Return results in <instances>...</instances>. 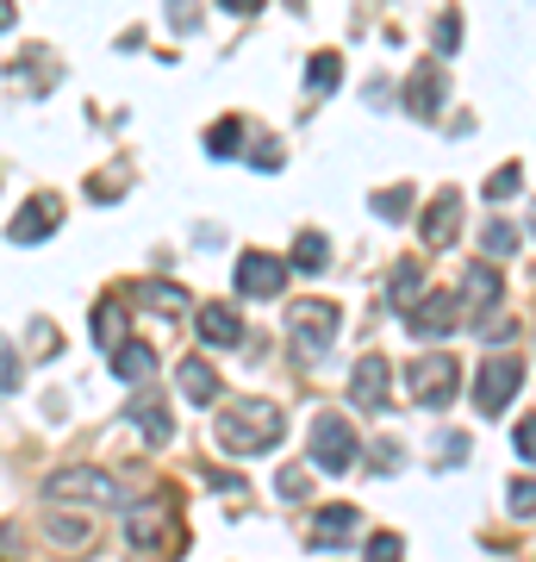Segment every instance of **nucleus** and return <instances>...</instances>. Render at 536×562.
Masks as SVG:
<instances>
[{"label": "nucleus", "mask_w": 536, "mask_h": 562, "mask_svg": "<svg viewBox=\"0 0 536 562\" xmlns=\"http://www.w3.org/2000/svg\"><path fill=\"white\" fill-rule=\"evenodd\" d=\"M181 394H187L194 406H213V401H219V375H213V362H199V357L181 362Z\"/></svg>", "instance_id": "6ab92c4d"}, {"label": "nucleus", "mask_w": 536, "mask_h": 562, "mask_svg": "<svg viewBox=\"0 0 536 562\" xmlns=\"http://www.w3.org/2000/svg\"><path fill=\"white\" fill-rule=\"evenodd\" d=\"M517 244H524V238H517V232H512L505 220H499V225H487V250H493V257H512Z\"/></svg>", "instance_id": "cd10ccee"}, {"label": "nucleus", "mask_w": 536, "mask_h": 562, "mask_svg": "<svg viewBox=\"0 0 536 562\" xmlns=\"http://www.w3.org/2000/svg\"><path fill=\"white\" fill-rule=\"evenodd\" d=\"M50 501H88V506H119V482L113 475H100V469H57L50 482H44Z\"/></svg>", "instance_id": "39448f33"}, {"label": "nucleus", "mask_w": 536, "mask_h": 562, "mask_svg": "<svg viewBox=\"0 0 536 562\" xmlns=\"http://www.w3.org/2000/svg\"><path fill=\"white\" fill-rule=\"evenodd\" d=\"M517 188H524V169H493V176H487V201H512Z\"/></svg>", "instance_id": "393cba45"}, {"label": "nucleus", "mask_w": 536, "mask_h": 562, "mask_svg": "<svg viewBox=\"0 0 536 562\" xmlns=\"http://www.w3.org/2000/svg\"><path fill=\"white\" fill-rule=\"evenodd\" d=\"M125 538L138 543V550H162V538L175 543V506H169V501L125 506Z\"/></svg>", "instance_id": "423d86ee"}, {"label": "nucleus", "mask_w": 536, "mask_h": 562, "mask_svg": "<svg viewBox=\"0 0 536 562\" xmlns=\"http://www.w3.org/2000/svg\"><path fill=\"white\" fill-rule=\"evenodd\" d=\"M219 443L231 450V457H262V450H275L281 431H287V419H281V406L269 401H238V406H219Z\"/></svg>", "instance_id": "f257e3e1"}, {"label": "nucleus", "mask_w": 536, "mask_h": 562, "mask_svg": "<svg viewBox=\"0 0 536 562\" xmlns=\"http://www.w3.org/2000/svg\"><path fill=\"white\" fill-rule=\"evenodd\" d=\"M456 301H468L475 313H487V306L505 301V281H499L493 262H468V269H461V294H456Z\"/></svg>", "instance_id": "f8f14e48"}, {"label": "nucleus", "mask_w": 536, "mask_h": 562, "mask_svg": "<svg viewBox=\"0 0 536 562\" xmlns=\"http://www.w3.org/2000/svg\"><path fill=\"white\" fill-rule=\"evenodd\" d=\"M194 325H199V338H206V344H238V338H243V319L231 313V306H219V301L199 306Z\"/></svg>", "instance_id": "f3484780"}, {"label": "nucleus", "mask_w": 536, "mask_h": 562, "mask_svg": "<svg viewBox=\"0 0 536 562\" xmlns=\"http://www.w3.org/2000/svg\"><path fill=\"white\" fill-rule=\"evenodd\" d=\"M356 525H362L356 506H318L312 513V543H343Z\"/></svg>", "instance_id": "dca6fc26"}, {"label": "nucleus", "mask_w": 536, "mask_h": 562, "mask_svg": "<svg viewBox=\"0 0 536 562\" xmlns=\"http://www.w3.org/2000/svg\"><path fill=\"white\" fill-rule=\"evenodd\" d=\"M125 419L144 425V438H150V443H169V438H175V419H169V413H162V406L150 401V394H138V401L125 406Z\"/></svg>", "instance_id": "a211bd4d"}, {"label": "nucleus", "mask_w": 536, "mask_h": 562, "mask_svg": "<svg viewBox=\"0 0 536 562\" xmlns=\"http://www.w3.org/2000/svg\"><path fill=\"white\" fill-rule=\"evenodd\" d=\"M456 220H461V194L443 188L437 201L424 206V244H431V250H449V244H456Z\"/></svg>", "instance_id": "9b49d317"}, {"label": "nucleus", "mask_w": 536, "mask_h": 562, "mask_svg": "<svg viewBox=\"0 0 536 562\" xmlns=\"http://www.w3.org/2000/svg\"><path fill=\"white\" fill-rule=\"evenodd\" d=\"M20 387V357H13V344L0 338V394H13Z\"/></svg>", "instance_id": "c85d7f7f"}, {"label": "nucleus", "mask_w": 536, "mask_h": 562, "mask_svg": "<svg viewBox=\"0 0 536 562\" xmlns=\"http://www.w3.org/2000/svg\"><path fill=\"white\" fill-rule=\"evenodd\" d=\"M7 25H13V7H7V0H0V32H7Z\"/></svg>", "instance_id": "e433bc0d"}, {"label": "nucleus", "mask_w": 536, "mask_h": 562, "mask_svg": "<svg viewBox=\"0 0 536 562\" xmlns=\"http://www.w3.org/2000/svg\"><path fill=\"white\" fill-rule=\"evenodd\" d=\"M0 562H20V538H13L7 525H0Z\"/></svg>", "instance_id": "c9c22d12"}, {"label": "nucleus", "mask_w": 536, "mask_h": 562, "mask_svg": "<svg viewBox=\"0 0 536 562\" xmlns=\"http://www.w3.org/2000/svg\"><path fill=\"white\" fill-rule=\"evenodd\" d=\"M238 138H243L238 120H219L213 132H206V150H213V157H231V150H238Z\"/></svg>", "instance_id": "bb28decb"}, {"label": "nucleus", "mask_w": 536, "mask_h": 562, "mask_svg": "<svg viewBox=\"0 0 536 562\" xmlns=\"http://www.w3.org/2000/svg\"><path fill=\"white\" fill-rule=\"evenodd\" d=\"M324 262H331V238H324V232H299V238H294V269L318 276Z\"/></svg>", "instance_id": "aec40b11"}, {"label": "nucleus", "mask_w": 536, "mask_h": 562, "mask_svg": "<svg viewBox=\"0 0 536 562\" xmlns=\"http://www.w3.org/2000/svg\"><path fill=\"white\" fill-rule=\"evenodd\" d=\"M250 162H256V169H281V144H256V157Z\"/></svg>", "instance_id": "473e14b6"}, {"label": "nucleus", "mask_w": 536, "mask_h": 562, "mask_svg": "<svg viewBox=\"0 0 536 562\" xmlns=\"http://www.w3.org/2000/svg\"><path fill=\"white\" fill-rule=\"evenodd\" d=\"M281 494L299 501V494H306V469H281Z\"/></svg>", "instance_id": "2f4dec72"}, {"label": "nucleus", "mask_w": 536, "mask_h": 562, "mask_svg": "<svg viewBox=\"0 0 536 562\" xmlns=\"http://www.w3.org/2000/svg\"><path fill=\"white\" fill-rule=\"evenodd\" d=\"M338 81H343V63L331 57V50H312V63H306V88H312V94H331Z\"/></svg>", "instance_id": "4be33fe9"}, {"label": "nucleus", "mask_w": 536, "mask_h": 562, "mask_svg": "<svg viewBox=\"0 0 536 562\" xmlns=\"http://www.w3.org/2000/svg\"><path fill=\"white\" fill-rule=\"evenodd\" d=\"M406 106H412L418 120H437V106H443V69L437 63H424V69L406 81Z\"/></svg>", "instance_id": "4468645a"}, {"label": "nucleus", "mask_w": 536, "mask_h": 562, "mask_svg": "<svg viewBox=\"0 0 536 562\" xmlns=\"http://www.w3.org/2000/svg\"><path fill=\"white\" fill-rule=\"evenodd\" d=\"M50 538H69V543H81V525H76V519H50Z\"/></svg>", "instance_id": "f704fd0d"}, {"label": "nucleus", "mask_w": 536, "mask_h": 562, "mask_svg": "<svg viewBox=\"0 0 536 562\" xmlns=\"http://www.w3.org/2000/svg\"><path fill=\"white\" fill-rule=\"evenodd\" d=\"M406 387H412L418 406H449V394L461 387V362L456 357H412Z\"/></svg>", "instance_id": "7ed1b4c3"}, {"label": "nucleus", "mask_w": 536, "mask_h": 562, "mask_svg": "<svg viewBox=\"0 0 536 562\" xmlns=\"http://www.w3.org/2000/svg\"><path fill=\"white\" fill-rule=\"evenodd\" d=\"M517 387H524V357H512V350H499V357L480 362V382H475V406L487 413V419H499L505 406L517 401Z\"/></svg>", "instance_id": "f03ea898"}, {"label": "nucleus", "mask_w": 536, "mask_h": 562, "mask_svg": "<svg viewBox=\"0 0 536 562\" xmlns=\"http://www.w3.org/2000/svg\"><path fill=\"white\" fill-rule=\"evenodd\" d=\"M512 513H517V519H531V482L512 487Z\"/></svg>", "instance_id": "72a5a7b5"}, {"label": "nucleus", "mask_w": 536, "mask_h": 562, "mask_svg": "<svg viewBox=\"0 0 536 562\" xmlns=\"http://www.w3.org/2000/svg\"><path fill=\"white\" fill-rule=\"evenodd\" d=\"M150 369H157V350L144 338H125L119 350H113V375H119V382H150Z\"/></svg>", "instance_id": "2eb2a0df"}, {"label": "nucleus", "mask_w": 536, "mask_h": 562, "mask_svg": "<svg viewBox=\"0 0 536 562\" xmlns=\"http://www.w3.org/2000/svg\"><path fill=\"white\" fill-rule=\"evenodd\" d=\"M281 281H287V262L281 257H269V250H243L238 257V294L269 301V294H281Z\"/></svg>", "instance_id": "0eeeda50"}, {"label": "nucleus", "mask_w": 536, "mask_h": 562, "mask_svg": "<svg viewBox=\"0 0 536 562\" xmlns=\"http://www.w3.org/2000/svg\"><path fill=\"white\" fill-rule=\"evenodd\" d=\"M375 213H380V220H406V213H412V188H380Z\"/></svg>", "instance_id": "b1692460"}, {"label": "nucleus", "mask_w": 536, "mask_h": 562, "mask_svg": "<svg viewBox=\"0 0 536 562\" xmlns=\"http://www.w3.org/2000/svg\"><path fill=\"white\" fill-rule=\"evenodd\" d=\"M350 401L362 413H387V357H362L350 369Z\"/></svg>", "instance_id": "9d476101"}, {"label": "nucleus", "mask_w": 536, "mask_h": 562, "mask_svg": "<svg viewBox=\"0 0 536 562\" xmlns=\"http://www.w3.org/2000/svg\"><path fill=\"white\" fill-rule=\"evenodd\" d=\"M418 288H424V269H418V262H399V269H394V301H399V306H412Z\"/></svg>", "instance_id": "a878e982"}, {"label": "nucleus", "mask_w": 536, "mask_h": 562, "mask_svg": "<svg viewBox=\"0 0 536 562\" xmlns=\"http://www.w3.org/2000/svg\"><path fill=\"white\" fill-rule=\"evenodd\" d=\"M456 44H461V20H456V13H443V20H437V50L449 57Z\"/></svg>", "instance_id": "7c9ffc66"}, {"label": "nucleus", "mask_w": 536, "mask_h": 562, "mask_svg": "<svg viewBox=\"0 0 536 562\" xmlns=\"http://www.w3.org/2000/svg\"><path fill=\"white\" fill-rule=\"evenodd\" d=\"M138 301H150V313H181L187 294H181L175 281H138Z\"/></svg>", "instance_id": "5701e85b"}, {"label": "nucleus", "mask_w": 536, "mask_h": 562, "mask_svg": "<svg viewBox=\"0 0 536 562\" xmlns=\"http://www.w3.org/2000/svg\"><path fill=\"white\" fill-rule=\"evenodd\" d=\"M57 220H62V206L50 201V194L25 201V206H20V220H13V244H38V238H50V232H57Z\"/></svg>", "instance_id": "ddd939ff"}, {"label": "nucleus", "mask_w": 536, "mask_h": 562, "mask_svg": "<svg viewBox=\"0 0 536 562\" xmlns=\"http://www.w3.org/2000/svg\"><path fill=\"white\" fill-rule=\"evenodd\" d=\"M312 462L324 475H343V469L356 462V431H350L343 413H318L312 419Z\"/></svg>", "instance_id": "20e7f679"}, {"label": "nucleus", "mask_w": 536, "mask_h": 562, "mask_svg": "<svg viewBox=\"0 0 536 562\" xmlns=\"http://www.w3.org/2000/svg\"><path fill=\"white\" fill-rule=\"evenodd\" d=\"M331 338H338V306H331V301L294 306V344L306 350V357H318V350H324Z\"/></svg>", "instance_id": "1a4fd4ad"}, {"label": "nucleus", "mask_w": 536, "mask_h": 562, "mask_svg": "<svg viewBox=\"0 0 536 562\" xmlns=\"http://www.w3.org/2000/svg\"><path fill=\"white\" fill-rule=\"evenodd\" d=\"M406 325H412L418 338H449L461 325V301L456 294H424L418 306H406Z\"/></svg>", "instance_id": "6e6552de"}, {"label": "nucleus", "mask_w": 536, "mask_h": 562, "mask_svg": "<svg viewBox=\"0 0 536 562\" xmlns=\"http://www.w3.org/2000/svg\"><path fill=\"white\" fill-rule=\"evenodd\" d=\"M368 562H399V538H394V531H375V538H368Z\"/></svg>", "instance_id": "c756f323"}, {"label": "nucleus", "mask_w": 536, "mask_h": 562, "mask_svg": "<svg viewBox=\"0 0 536 562\" xmlns=\"http://www.w3.org/2000/svg\"><path fill=\"white\" fill-rule=\"evenodd\" d=\"M94 344L100 350H119L125 344V306H113V301L94 306Z\"/></svg>", "instance_id": "412c9836"}]
</instances>
